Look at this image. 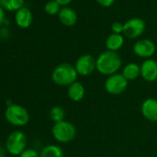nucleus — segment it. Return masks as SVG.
Returning a JSON list of instances; mask_svg holds the SVG:
<instances>
[{
  "label": "nucleus",
  "instance_id": "obj_7",
  "mask_svg": "<svg viewBox=\"0 0 157 157\" xmlns=\"http://www.w3.org/2000/svg\"><path fill=\"white\" fill-rule=\"evenodd\" d=\"M74 67L78 75L88 77L96 70V58L90 54L82 55L76 60Z\"/></svg>",
  "mask_w": 157,
  "mask_h": 157
},
{
  "label": "nucleus",
  "instance_id": "obj_10",
  "mask_svg": "<svg viewBox=\"0 0 157 157\" xmlns=\"http://www.w3.org/2000/svg\"><path fill=\"white\" fill-rule=\"evenodd\" d=\"M140 77L147 82L157 81V61L152 58L145 59L140 65Z\"/></svg>",
  "mask_w": 157,
  "mask_h": 157
},
{
  "label": "nucleus",
  "instance_id": "obj_13",
  "mask_svg": "<svg viewBox=\"0 0 157 157\" xmlns=\"http://www.w3.org/2000/svg\"><path fill=\"white\" fill-rule=\"evenodd\" d=\"M15 21L19 27L22 29H27L33 23V14L28 8L23 7L16 12Z\"/></svg>",
  "mask_w": 157,
  "mask_h": 157
},
{
  "label": "nucleus",
  "instance_id": "obj_26",
  "mask_svg": "<svg viewBox=\"0 0 157 157\" xmlns=\"http://www.w3.org/2000/svg\"><path fill=\"white\" fill-rule=\"evenodd\" d=\"M0 157H5V151L4 148L0 146Z\"/></svg>",
  "mask_w": 157,
  "mask_h": 157
},
{
  "label": "nucleus",
  "instance_id": "obj_19",
  "mask_svg": "<svg viewBox=\"0 0 157 157\" xmlns=\"http://www.w3.org/2000/svg\"><path fill=\"white\" fill-rule=\"evenodd\" d=\"M49 116H50V118L52 121H54L55 123H57V122H61V121L65 120L66 112L61 106L56 105L51 108V110L49 112Z\"/></svg>",
  "mask_w": 157,
  "mask_h": 157
},
{
  "label": "nucleus",
  "instance_id": "obj_11",
  "mask_svg": "<svg viewBox=\"0 0 157 157\" xmlns=\"http://www.w3.org/2000/svg\"><path fill=\"white\" fill-rule=\"evenodd\" d=\"M141 115L150 122H157V99L153 97L146 98L140 105Z\"/></svg>",
  "mask_w": 157,
  "mask_h": 157
},
{
  "label": "nucleus",
  "instance_id": "obj_20",
  "mask_svg": "<svg viewBox=\"0 0 157 157\" xmlns=\"http://www.w3.org/2000/svg\"><path fill=\"white\" fill-rule=\"evenodd\" d=\"M61 6L56 1V0H50L48 1L45 6H44V10L48 15L51 16H55V15H58L61 8Z\"/></svg>",
  "mask_w": 157,
  "mask_h": 157
},
{
  "label": "nucleus",
  "instance_id": "obj_23",
  "mask_svg": "<svg viewBox=\"0 0 157 157\" xmlns=\"http://www.w3.org/2000/svg\"><path fill=\"white\" fill-rule=\"evenodd\" d=\"M95 1L104 8H110L114 5L116 0H95Z\"/></svg>",
  "mask_w": 157,
  "mask_h": 157
},
{
  "label": "nucleus",
  "instance_id": "obj_21",
  "mask_svg": "<svg viewBox=\"0 0 157 157\" xmlns=\"http://www.w3.org/2000/svg\"><path fill=\"white\" fill-rule=\"evenodd\" d=\"M111 31H112V33L123 34L124 23H122L120 21H115V22H113L112 25H111Z\"/></svg>",
  "mask_w": 157,
  "mask_h": 157
},
{
  "label": "nucleus",
  "instance_id": "obj_5",
  "mask_svg": "<svg viewBox=\"0 0 157 157\" xmlns=\"http://www.w3.org/2000/svg\"><path fill=\"white\" fill-rule=\"evenodd\" d=\"M27 137L24 132L15 130L11 132L6 140V150L12 155H19L27 148Z\"/></svg>",
  "mask_w": 157,
  "mask_h": 157
},
{
  "label": "nucleus",
  "instance_id": "obj_17",
  "mask_svg": "<svg viewBox=\"0 0 157 157\" xmlns=\"http://www.w3.org/2000/svg\"><path fill=\"white\" fill-rule=\"evenodd\" d=\"M40 157H64V151L60 146L49 144L42 149L40 151Z\"/></svg>",
  "mask_w": 157,
  "mask_h": 157
},
{
  "label": "nucleus",
  "instance_id": "obj_12",
  "mask_svg": "<svg viewBox=\"0 0 157 157\" xmlns=\"http://www.w3.org/2000/svg\"><path fill=\"white\" fill-rule=\"evenodd\" d=\"M57 16H58L59 21L67 27H72L78 21L77 12L69 7L61 8Z\"/></svg>",
  "mask_w": 157,
  "mask_h": 157
},
{
  "label": "nucleus",
  "instance_id": "obj_22",
  "mask_svg": "<svg viewBox=\"0 0 157 157\" xmlns=\"http://www.w3.org/2000/svg\"><path fill=\"white\" fill-rule=\"evenodd\" d=\"M19 157H40V153L36 150L29 148L26 149L24 151H22Z\"/></svg>",
  "mask_w": 157,
  "mask_h": 157
},
{
  "label": "nucleus",
  "instance_id": "obj_9",
  "mask_svg": "<svg viewBox=\"0 0 157 157\" xmlns=\"http://www.w3.org/2000/svg\"><path fill=\"white\" fill-rule=\"evenodd\" d=\"M155 52L156 45L154 42L150 39H140L133 44V53L144 60L151 58Z\"/></svg>",
  "mask_w": 157,
  "mask_h": 157
},
{
  "label": "nucleus",
  "instance_id": "obj_8",
  "mask_svg": "<svg viewBox=\"0 0 157 157\" xmlns=\"http://www.w3.org/2000/svg\"><path fill=\"white\" fill-rule=\"evenodd\" d=\"M146 29L145 21L140 18H131L124 23L123 35L128 39H136L141 36Z\"/></svg>",
  "mask_w": 157,
  "mask_h": 157
},
{
  "label": "nucleus",
  "instance_id": "obj_16",
  "mask_svg": "<svg viewBox=\"0 0 157 157\" xmlns=\"http://www.w3.org/2000/svg\"><path fill=\"white\" fill-rule=\"evenodd\" d=\"M121 74L124 76V78L128 82L135 81L140 76V65L133 62L128 63L123 67Z\"/></svg>",
  "mask_w": 157,
  "mask_h": 157
},
{
  "label": "nucleus",
  "instance_id": "obj_25",
  "mask_svg": "<svg viewBox=\"0 0 157 157\" xmlns=\"http://www.w3.org/2000/svg\"><path fill=\"white\" fill-rule=\"evenodd\" d=\"M4 21H5V13H4L3 8L0 6V26L3 24Z\"/></svg>",
  "mask_w": 157,
  "mask_h": 157
},
{
  "label": "nucleus",
  "instance_id": "obj_24",
  "mask_svg": "<svg viewBox=\"0 0 157 157\" xmlns=\"http://www.w3.org/2000/svg\"><path fill=\"white\" fill-rule=\"evenodd\" d=\"M56 1L60 6L67 7L68 4H70V3L72 2V0H56Z\"/></svg>",
  "mask_w": 157,
  "mask_h": 157
},
{
  "label": "nucleus",
  "instance_id": "obj_1",
  "mask_svg": "<svg viewBox=\"0 0 157 157\" xmlns=\"http://www.w3.org/2000/svg\"><path fill=\"white\" fill-rule=\"evenodd\" d=\"M122 66L121 56L117 52L105 50L96 57V70L106 77L118 73Z\"/></svg>",
  "mask_w": 157,
  "mask_h": 157
},
{
  "label": "nucleus",
  "instance_id": "obj_14",
  "mask_svg": "<svg viewBox=\"0 0 157 157\" xmlns=\"http://www.w3.org/2000/svg\"><path fill=\"white\" fill-rule=\"evenodd\" d=\"M67 96L72 102H80L85 96V87L80 82H75L67 88Z\"/></svg>",
  "mask_w": 157,
  "mask_h": 157
},
{
  "label": "nucleus",
  "instance_id": "obj_3",
  "mask_svg": "<svg viewBox=\"0 0 157 157\" xmlns=\"http://www.w3.org/2000/svg\"><path fill=\"white\" fill-rule=\"evenodd\" d=\"M77 129L75 125L67 120L55 123L52 127L53 138L60 143L71 142L75 139Z\"/></svg>",
  "mask_w": 157,
  "mask_h": 157
},
{
  "label": "nucleus",
  "instance_id": "obj_18",
  "mask_svg": "<svg viewBox=\"0 0 157 157\" xmlns=\"http://www.w3.org/2000/svg\"><path fill=\"white\" fill-rule=\"evenodd\" d=\"M24 0H0V6L10 11H18L23 8Z\"/></svg>",
  "mask_w": 157,
  "mask_h": 157
},
{
  "label": "nucleus",
  "instance_id": "obj_6",
  "mask_svg": "<svg viewBox=\"0 0 157 157\" xmlns=\"http://www.w3.org/2000/svg\"><path fill=\"white\" fill-rule=\"evenodd\" d=\"M128 85V82L121 73H116L106 78L105 82V91L111 95H118L123 94Z\"/></svg>",
  "mask_w": 157,
  "mask_h": 157
},
{
  "label": "nucleus",
  "instance_id": "obj_4",
  "mask_svg": "<svg viewBox=\"0 0 157 157\" xmlns=\"http://www.w3.org/2000/svg\"><path fill=\"white\" fill-rule=\"evenodd\" d=\"M5 117L9 123L13 126L22 127L29 123L30 121V114L28 110L21 105L10 104L8 105Z\"/></svg>",
  "mask_w": 157,
  "mask_h": 157
},
{
  "label": "nucleus",
  "instance_id": "obj_2",
  "mask_svg": "<svg viewBox=\"0 0 157 157\" xmlns=\"http://www.w3.org/2000/svg\"><path fill=\"white\" fill-rule=\"evenodd\" d=\"M78 76L76 68L72 64L61 63L54 68L51 78L53 82L58 86H69L77 82Z\"/></svg>",
  "mask_w": 157,
  "mask_h": 157
},
{
  "label": "nucleus",
  "instance_id": "obj_15",
  "mask_svg": "<svg viewBox=\"0 0 157 157\" xmlns=\"http://www.w3.org/2000/svg\"><path fill=\"white\" fill-rule=\"evenodd\" d=\"M125 43V38L123 34H116V33H111L110 35L107 36L105 44L106 47V50L112 51V52H117L120 50Z\"/></svg>",
  "mask_w": 157,
  "mask_h": 157
}]
</instances>
